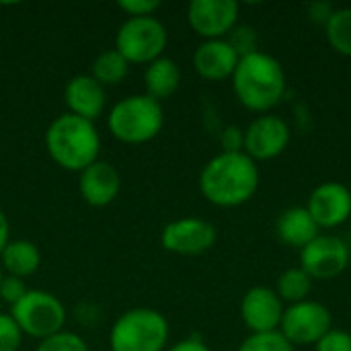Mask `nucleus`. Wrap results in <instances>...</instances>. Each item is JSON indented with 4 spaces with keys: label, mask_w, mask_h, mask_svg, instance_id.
Listing matches in <instances>:
<instances>
[{
    "label": "nucleus",
    "mask_w": 351,
    "mask_h": 351,
    "mask_svg": "<svg viewBox=\"0 0 351 351\" xmlns=\"http://www.w3.org/2000/svg\"><path fill=\"white\" fill-rule=\"evenodd\" d=\"M232 88L239 103L253 113H269L286 95V70L265 51H253L239 60L232 74Z\"/></svg>",
    "instance_id": "obj_2"
},
{
    "label": "nucleus",
    "mask_w": 351,
    "mask_h": 351,
    "mask_svg": "<svg viewBox=\"0 0 351 351\" xmlns=\"http://www.w3.org/2000/svg\"><path fill=\"white\" fill-rule=\"evenodd\" d=\"M162 125V103L154 101L146 93L123 97L107 115V128L111 136L123 144H146L160 134Z\"/></svg>",
    "instance_id": "obj_4"
},
{
    "label": "nucleus",
    "mask_w": 351,
    "mask_h": 351,
    "mask_svg": "<svg viewBox=\"0 0 351 351\" xmlns=\"http://www.w3.org/2000/svg\"><path fill=\"white\" fill-rule=\"evenodd\" d=\"M348 243L335 234H319L300 251V267L315 280L329 282L339 278L350 265Z\"/></svg>",
    "instance_id": "obj_9"
},
{
    "label": "nucleus",
    "mask_w": 351,
    "mask_h": 351,
    "mask_svg": "<svg viewBox=\"0 0 351 351\" xmlns=\"http://www.w3.org/2000/svg\"><path fill=\"white\" fill-rule=\"evenodd\" d=\"M333 329V317L331 311L317 302V300H304L292 306H286L280 333L296 348V346H317L329 331Z\"/></svg>",
    "instance_id": "obj_8"
},
{
    "label": "nucleus",
    "mask_w": 351,
    "mask_h": 351,
    "mask_svg": "<svg viewBox=\"0 0 351 351\" xmlns=\"http://www.w3.org/2000/svg\"><path fill=\"white\" fill-rule=\"evenodd\" d=\"M45 150L49 158L64 171L82 173L99 160L101 136L95 121L72 113L58 115L45 130Z\"/></svg>",
    "instance_id": "obj_3"
},
{
    "label": "nucleus",
    "mask_w": 351,
    "mask_h": 351,
    "mask_svg": "<svg viewBox=\"0 0 351 351\" xmlns=\"http://www.w3.org/2000/svg\"><path fill=\"white\" fill-rule=\"evenodd\" d=\"M167 351H212L208 346H206V341H202L199 337H187V339H183V341H179V343H175V346H171Z\"/></svg>",
    "instance_id": "obj_33"
},
{
    "label": "nucleus",
    "mask_w": 351,
    "mask_h": 351,
    "mask_svg": "<svg viewBox=\"0 0 351 351\" xmlns=\"http://www.w3.org/2000/svg\"><path fill=\"white\" fill-rule=\"evenodd\" d=\"M169 43L167 27L156 16L125 19L115 35V49L130 64H150L162 58Z\"/></svg>",
    "instance_id": "obj_7"
},
{
    "label": "nucleus",
    "mask_w": 351,
    "mask_h": 351,
    "mask_svg": "<svg viewBox=\"0 0 351 351\" xmlns=\"http://www.w3.org/2000/svg\"><path fill=\"white\" fill-rule=\"evenodd\" d=\"M237 351H296V348L280 331H274L249 335Z\"/></svg>",
    "instance_id": "obj_24"
},
{
    "label": "nucleus",
    "mask_w": 351,
    "mask_h": 351,
    "mask_svg": "<svg viewBox=\"0 0 351 351\" xmlns=\"http://www.w3.org/2000/svg\"><path fill=\"white\" fill-rule=\"evenodd\" d=\"M284 311V302L280 300L276 290L267 286H255L247 290L241 300V319L251 335L280 331Z\"/></svg>",
    "instance_id": "obj_14"
},
{
    "label": "nucleus",
    "mask_w": 351,
    "mask_h": 351,
    "mask_svg": "<svg viewBox=\"0 0 351 351\" xmlns=\"http://www.w3.org/2000/svg\"><path fill=\"white\" fill-rule=\"evenodd\" d=\"M290 144V128L278 115H259L245 130V154L255 162L271 160L286 152Z\"/></svg>",
    "instance_id": "obj_12"
},
{
    "label": "nucleus",
    "mask_w": 351,
    "mask_h": 351,
    "mask_svg": "<svg viewBox=\"0 0 351 351\" xmlns=\"http://www.w3.org/2000/svg\"><path fill=\"white\" fill-rule=\"evenodd\" d=\"M64 103L68 107V113L95 121L107 103V90L103 84H99L90 74H78L70 78V82L64 88Z\"/></svg>",
    "instance_id": "obj_17"
},
{
    "label": "nucleus",
    "mask_w": 351,
    "mask_h": 351,
    "mask_svg": "<svg viewBox=\"0 0 351 351\" xmlns=\"http://www.w3.org/2000/svg\"><path fill=\"white\" fill-rule=\"evenodd\" d=\"M128 70H130V62L113 47V49L101 51L95 58L90 76L103 86H113V84H119L128 76Z\"/></svg>",
    "instance_id": "obj_21"
},
{
    "label": "nucleus",
    "mask_w": 351,
    "mask_h": 351,
    "mask_svg": "<svg viewBox=\"0 0 351 351\" xmlns=\"http://www.w3.org/2000/svg\"><path fill=\"white\" fill-rule=\"evenodd\" d=\"M117 6L128 14V19H132V16H154V12L160 8V2L158 0H121Z\"/></svg>",
    "instance_id": "obj_30"
},
{
    "label": "nucleus",
    "mask_w": 351,
    "mask_h": 351,
    "mask_svg": "<svg viewBox=\"0 0 351 351\" xmlns=\"http://www.w3.org/2000/svg\"><path fill=\"white\" fill-rule=\"evenodd\" d=\"M306 210L323 230L337 228L351 218V191L339 181H325L313 189Z\"/></svg>",
    "instance_id": "obj_13"
},
{
    "label": "nucleus",
    "mask_w": 351,
    "mask_h": 351,
    "mask_svg": "<svg viewBox=\"0 0 351 351\" xmlns=\"http://www.w3.org/2000/svg\"><path fill=\"white\" fill-rule=\"evenodd\" d=\"M222 152H243L245 150V130L239 125H228L220 136Z\"/></svg>",
    "instance_id": "obj_31"
},
{
    "label": "nucleus",
    "mask_w": 351,
    "mask_h": 351,
    "mask_svg": "<svg viewBox=\"0 0 351 351\" xmlns=\"http://www.w3.org/2000/svg\"><path fill=\"white\" fill-rule=\"evenodd\" d=\"M216 226L204 218H179L169 222L160 232V245L175 255H202L216 245Z\"/></svg>",
    "instance_id": "obj_10"
},
{
    "label": "nucleus",
    "mask_w": 351,
    "mask_h": 351,
    "mask_svg": "<svg viewBox=\"0 0 351 351\" xmlns=\"http://www.w3.org/2000/svg\"><path fill=\"white\" fill-rule=\"evenodd\" d=\"M23 341V331L10 313H0V351H19Z\"/></svg>",
    "instance_id": "obj_27"
},
{
    "label": "nucleus",
    "mask_w": 351,
    "mask_h": 351,
    "mask_svg": "<svg viewBox=\"0 0 351 351\" xmlns=\"http://www.w3.org/2000/svg\"><path fill=\"white\" fill-rule=\"evenodd\" d=\"M241 56L228 43V39H210L202 41L193 51V68L197 76L208 82H222L232 78Z\"/></svg>",
    "instance_id": "obj_15"
},
{
    "label": "nucleus",
    "mask_w": 351,
    "mask_h": 351,
    "mask_svg": "<svg viewBox=\"0 0 351 351\" xmlns=\"http://www.w3.org/2000/svg\"><path fill=\"white\" fill-rule=\"evenodd\" d=\"M313 290V278L302 267H290L278 278L276 294L280 300L288 306L308 300V294Z\"/></svg>",
    "instance_id": "obj_22"
},
{
    "label": "nucleus",
    "mask_w": 351,
    "mask_h": 351,
    "mask_svg": "<svg viewBox=\"0 0 351 351\" xmlns=\"http://www.w3.org/2000/svg\"><path fill=\"white\" fill-rule=\"evenodd\" d=\"M181 86V68L175 60L162 56L150 62L144 70V88L146 95L162 103L171 99Z\"/></svg>",
    "instance_id": "obj_19"
},
{
    "label": "nucleus",
    "mask_w": 351,
    "mask_h": 351,
    "mask_svg": "<svg viewBox=\"0 0 351 351\" xmlns=\"http://www.w3.org/2000/svg\"><path fill=\"white\" fill-rule=\"evenodd\" d=\"M226 39L237 49V53L241 58L249 56L253 51H259V47H257V31L253 27H249V25H237Z\"/></svg>",
    "instance_id": "obj_26"
},
{
    "label": "nucleus",
    "mask_w": 351,
    "mask_h": 351,
    "mask_svg": "<svg viewBox=\"0 0 351 351\" xmlns=\"http://www.w3.org/2000/svg\"><path fill=\"white\" fill-rule=\"evenodd\" d=\"M0 267L8 271V276H14V278H29L33 276L39 265H41V253L37 249L35 243L31 241H25V239H19V241H10L2 255H0Z\"/></svg>",
    "instance_id": "obj_20"
},
{
    "label": "nucleus",
    "mask_w": 351,
    "mask_h": 351,
    "mask_svg": "<svg viewBox=\"0 0 351 351\" xmlns=\"http://www.w3.org/2000/svg\"><path fill=\"white\" fill-rule=\"evenodd\" d=\"M2 280H4V274H2V267H0V284H2Z\"/></svg>",
    "instance_id": "obj_35"
},
{
    "label": "nucleus",
    "mask_w": 351,
    "mask_h": 351,
    "mask_svg": "<svg viewBox=\"0 0 351 351\" xmlns=\"http://www.w3.org/2000/svg\"><path fill=\"white\" fill-rule=\"evenodd\" d=\"M27 292H29V288H27L25 280L14 278V276H4V280L0 284V298L8 306H14Z\"/></svg>",
    "instance_id": "obj_28"
},
{
    "label": "nucleus",
    "mask_w": 351,
    "mask_h": 351,
    "mask_svg": "<svg viewBox=\"0 0 351 351\" xmlns=\"http://www.w3.org/2000/svg\"><path fill=\"white\" fill-rule=\"evenodd\" d=\"M37 351H88V346L80 335L64 329V331L39 341Z\"/></svg>",
    "instance_id": "obj_25"
},
{
    "label": "nucleus",
    "mask_w": 351,
    "mask_h": 351,
    "mask_svg": "<svg viewBox=\"0 0 351 351\" xmlns=\"http://www.w3.org/2000/svg\"><path fill=\"white\" fill-rule=\"evenodd\" d=\"M315 351H351V333L343 329H331L317 346Z\"/></svg>",
    "instance_id": "obj_29"
},
{
    "label": "nucleus",
    "mask_w": 351,
    "mask_h": 351,
    "mask_svg": "<svg viewBox=\"0 0 351 351\" xmlns=\"http://www.w3.org/2000/svg\"><path fill=\"white\" fill-rule=\"evenodd\" d=\"M10 317L16 321L23 335L39 341L64 331L66 325V308L62 300L45 290H29L14 306H10Z\"/></svg>",
    "instance_id": "obj_6"
},
{
    "label": "nucleus",
    "mask_w": 351,
    "mask_h": 351,
    "mask_svg": "<svg viewBox=\"0 0 351 351\" xmlns=\"http://www.w3.org/2000/svg\"><path fill=\"white\" fill-rule=\"evenodd\" d=\"M259 167L245 152H220L199 173L202 195L218 208H239L259 189Z\"/></svg>",
    "instance_id": "obj_1"
},
{
    "label": "nucleus",
    "mask_w": 351,
    "mask_h": 351,
    "mask_svg": "<svg viewBox=\"0 0 351 351\" xmlns=\"http://www.w3.org/2000/svg\"><path fill=\"white\" fill-rule=\"evenodd\" d=\"M333 12H335V6L329 4V2H315V4L308 6L311 19H313L315 23H319V25H327L329 19L333 16Z\"/></svg>",
    "instance_id": "obj_32"
},
{
    "label": "nucleus",
    "mask_w": 351,
    "mask_h": 351,
    "mask_svg": "<svg viewBox=\"0 0 351 351\" xmlns=\"http://www.w3.org/2000/svg\"><path fill=\"white\" fill-rule=\"evenodd\" d=\"M276 232L284 245L302 251L306 245H311L321 234V228L308 214L306 206H294V208H288L286 212H282V216L278 218V224H276Z\"/></svg>",
    "instance_id": "obj_18"
},
{
    "label": "nucleus",
    "mask_w": 351,
    "mask_h": 351,
    "mask_svg": "<svg viewBox=\"0 0 351 351\" xmlns=\"http://www.w3.org/2000/svg\"><path fill=\"white\" fill-rule=\"evenodd\" d=\"M121 187L117 169L107 160H95L78 177V191L93 208H105L115 202Z\"/></svg>",
    "instance_id": "obj_16"
},
{
    "label": "nucleus",
    "mask_w": 351,
    "mask_h": 351,
    "mask_svg": "<svg viewBox=\"0 0 351 351\" xmlns=\"http://www.w3.org/2000/svg\"><path fill=\"white\" fill-rule=\"evenodd\" d=\"M10 243V224H8V218L6 214L0 210V255L4 251V247Z\"/></svg>",
    "instance_id": "obj_34"
},
{
    "label": "nucleus",
    "mask_w": 351,
    "mask_h": 351,
    "mask_svg": "<svg viewBox=\"0 0 351 351\" xmlns=\"http://www.w3.org/2000/svg\"><path fill=\"white\" fill-rule=\"evenodd\" d=\"M189 27L210 39H226L239 25V4L234 0H193L187 6Z\"/></svg>",
    "instance_id": "obj_11"
},
{
    "label": "nucleus",
    "mask_w": 351,
    "mask_h": 351,
    "mask_svg": "<svg viewBox=\"0 0 351 351\" xmlns=\"http://www.w3.org/2000/svg\"><path fill=\"white\" fill-rule=\"evenodd\" d=\"M169 321L154 308L125 311L111 327V351H165Z\"/></svg>",
    "instance_id": "obj_5"
},
{
    "label": "nucleus",
    "mask_w": 351,
    "mask_h": 351,
    "mask_svg": "<svg viewBox=\"0 0 351 351\" xmlns=\"http://www.w3.org/2000/svg\"><path fill=\"white\" fill-rule=\"evenodd\" d=\"M329 45L339 53L351 58V6L335 8L333 16L325 25Z\"/></svg>",
    "instance_id": "obj_23"
}]
</instances>
